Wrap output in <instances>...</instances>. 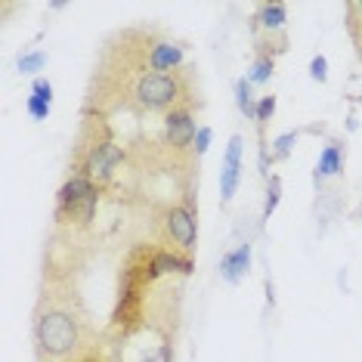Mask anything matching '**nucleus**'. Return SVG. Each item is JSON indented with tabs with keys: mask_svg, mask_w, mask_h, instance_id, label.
Listing matches in <instances>:
<instances>
[{
	"mask_svg": "<svg viewBox=\"0 0 362 362\" xmlns=\"http://www.w3.org/2000/svg\"><path fill=\"white\" fill-rule=\"evenodd\" d=\"M310 78L319 81V84H322V81L328 78V62H325V56H316V59L310 62Z\"/></svg>",
	"mask_w": 362,
	"mask_h": 362,
	"instance_id": "nucleus-20",
	"label": "nucleus"
},
{
	"mask_svg": "<svg viewBox=\"0 0 362 362\" xmlns=\"http://www.w3.org/2000/svg\"><path fill=\"white\" fill-rule=\"evenodd\" d=\"M164 273H192V263L180 260V257H174V254L158 251L152 257V263H149V276L155 279V276H164Z\"/></svg>",
	"mask_w": 362,
	"mask_h": 362,
	"instance_id": "nucleus-10",
	"label": "nucleus"
},
{
	"mask_svg": "<svg viewBox=\"0 0 362 362\" xmlns=\"http://www.w3.org/2000/svg\"><path fill=\"white\" fill-rule=\"evenodd\" d=\"M50 100H44V96H37V93H31L28 96V115L35 121H47V115H50Z\"/></svg>",
	"mask_w": 362,
	"mask_h": 362,
	"instance_id": "nucleus-17",
	"label": "nucleus"
},
{
	"mask_svg": "<svg viewBox=\"0 0 362 362\" xmlns=\"http://www.w3.org/2000/svg\"><path fill=\"white\" fill-rule=\"evenodd\" d=\"M180 62H183V47H177V44H158L149 53V65L155 69V75H161V71H168V69H177Z\"/></svg>",
	"mask_w": 362,
	"mask_h": 362,
	"instance_id": "nucleus-8",
	"label": "nucleus"
},
{
	"mask_svg": "<svg viewBox=\"0 0 362 362\" xmlns=\"http://www.w3.org/2000/svg\"><path fill=\"white\" fill-rule=\"evenodd\" d=\"M177 96H180V84H177V78H170V75H146L136 84L139 105H146V109H152V112H161V109H168V105H174Z\"/></svg>",
	"mask_w": 362,
	"mask_h": 362,
	"instance_id": "nucleus-2",
	"label": "nucleus"
},
{
	"mask_svg": "<svg viewBox=\"0 0 362 362\" xmlns=\"http://www.w3.org/2000/svg\"><path fill=\"white\" fill-rule=\"evenodd\" d=\"M121 158H124L121 146H115V143L96 146V149L87 155V161H84V177L87 180H109L112 170H115V164H118Z\"/></svg>",
	"mask_w": 362,
	"mask_h": 362,
	"instance_id": "nucleus-3",
	"label": "nucleus"
},
{
	"mask_svg": "<svg viewBox=\"0 0 362 362\" xmlns=\"http://www.w3.org/2000/svg\"><path fill=\"white\" fill-rule=\"evenodd\" d=\"M341 149L337 146H325L322 155H319V164H316V183H319V177H332L341 170Z\"/></svg>",
	"mask_w": 362,
	"mask_h": 362,
	"instance_id": "nucleus-11",
	"label": "nucleus"
},
{
	"mask_svg": "<svg viewBox=\"0 0 362 362\" xmlns=\"http://www.w3.org/2000/svg\"><path fill=\"white\" fill-rule=\"evenodd\" d=\"M31 93H37V96H44V100L53 103V84L50 81H44V78H37L35 84H31Z\"/></svg>",
	"mask_w": 362,
	"mask_h": 362,
	"instance_id": "nucleus-23",
	"label": "nucleus"
},
{
	"mask_svg": "<svg viewBox=\"0 0 362 362\" xmlns=\"http://www.w3.org/2000/svg\"><path fill=\"white\" fill-rule=\"evenodd\" d=\"M269 78H273V59H269V56H260V59L254 62L248 81H251V84H267Z\"/></svg>",
	"mask_w": 362,
	"mask_h": 362,
	"instance_id": "nucleus-15",
	"label": "nucleus"
},
{
	"mask_svg": "<svg viewBox=\"0 0 362 362\" xmlns=\"http://www.w3.org/2000/svg\"><path fill=\"white\" fill-rule=\"evenodd\" d=\"M168 229H170V238H174L183 251H195V217L189 208H170Z\"/></svg>",
	"mask_w": 362,
	"mask_h": 362,
	"instance_id": "nucleus-4",
	"label": "nucleus"
},
{
	"mask_svg": "<svg viewBox=\"0 0 362 362\" xmlns=\"http://www.w3.org/2000/svg\"><path fill=\"white\" fill-rule=\"evenodd\" d=\"M276 112V96H260L257 103V121L263 124V121H269V115Z\"/></svg>",
	"mask_w": 362,
	"mask_h": 362,
	"instance_id": "nucleus-21",
	"label": "nucleus"
},
{
	"mask_svg": "<svg viewBox=\"0 0 362 362\" xmlns=\"http://www.w3.org/2000/svg\"><path fill=\"white\" fill-rule=\"evenodd\" d=\"M44 65H47V53L35 50V53H25L19 59V71H22V75H35V71H40Z\"/></svg>",
	"mask_w": 362,
	"mask_h": 362,
	"instance_id": "nucleus-16",
	"label": "nucleus"
},
{
	"mask_svg": "<svg viewBox=\"0 0 362 362\" xmlns=\"http://www.w3.org/2000/svg\"><path fill=\"white\" fill-rule=\"evenodd\" d=\"M294 143H298V134H282V136H279L276 143H273V146H276V149H273V158H285V155L291 152Z\"/></svg>",
	"mask_w": 362,
	"mask_h": 362,
	"instance_id": "nucleus-19",
	"label": "nucleus"
},
{
	"mask_svg": "<svg viewBox=\"0 0 362 362\" xmlns=\"http://www.w3.org/2000/svg\"><path fill=\"white\" fill-rule=\"evenodd\" d=\"M260 22L267 28H282V22H285V6L282 4H267L260 10Z\"/></svg>",
	"mask_w": 362,
	"mask_h": 362,
	"instance_id": "nucleus-14",
	"label": "nucleus"
},
{
	"mask_svg": "<svg viewBox=\"0 0 362 362\" xmlns=\"http://www.w3.org/2000/svg\"><path fill=\"white\" fill-rule=\"evenodd\" d=\"M211 146V127H199V134H195V152L204 155Z\"/></svg>",
	"mask_w": 362,
	"mask_h": 362,
	"instance_id": "nucleus-22",
	"label": "nucleus"
},
{
	"mask_svg": "<svg viewBox=\"0 0 362 362\" xmlns=\"http://www.w3.org/2000/svg\"><path fill=\"white\" fill-rule=\"evenodd\" d=\"M164 130H168L170 146H177V149H186V146L195 139V134H199V130H195L192 115L183 112V109H177V112L168 115V121H164Z\"/></svg>",
	"mask_w": 362,
	"mask_h": 362,
	"instance_id": "nucleus-6",
	"label": "nucleus"
},
{
	"mask_svg": "<svg viewBox=\"0 0 362 362\" xmlns=\"http://www.w3.org/2000/svg\"><path fill=\"white\" fill-rule=\"evenodd\" d=\"M238 164H242V136H233V139H229V146H226L223 170H220V192H223V199H233V195H235Z\"/></svg>",
	"mask_w": 362,
	"mask_h": 362,
	"instance_id": "nucleus-5",
	"label": "nucleus"
},
{
	"mask_svg": "<svg viewBox=\"0 0 362 362\" xmlns=\"http://www.w3.org/2000/svg\"><path fill=\"white\" fill-rule=\"evenodd\" d=\"M279 195H282V180H279V177H273V180H269V195H267V208H263V214H267V217H269V214L276 211V204H279Z\"/></svg>",
	"mask_w": 362,
	"mask_h": 362,
	"instance_id": "nucleus-18",
	"label": "nucleus"
},
{
	"mask_svg": "<svg viewBox=\"0 0 362 362\" xmlns=\"http://www.w3.org/2000/svg\"><path fill=\"white\" fill-rule=\"evenodd\" d=\"M62 214H65V217H71V220H78V223H87V220H93V214H96V189L90 195H84L81 202H75L71 208H65Z\"/></svg>",
	"mask_w": 362,
	"mask_h": 362,
	"instance_id": "nucleus-12",
	"label": "nucleus"
},
{
	"mask_svg": "<svg viewBox=\"0 0 362 362\" xmlns=\"http://www.w3.org/2000/svg\"><path fill=\"white\" fill-rule=\"evenodd\" d=\"M35 337H37L40 353H47L50 359H62V356H69V353H75V347H78V325L69 313L50 310L37 319Z\"/></svg>",
	"mask_w": 362,
	"mask_h": 362,
	"instance_id": "nucleus-1",
	"label": "nucleus"
},
{
	"mask_svg": "<svg viewBox=\"0 0 362 362\" xmlns=\"http://www.w3.org/2000/svg\"><path fill=\"white\" fill-rule=\"evenodd\" d=\"M235 105L248 115V118L257 121V103H254V96H251V81L248 78L235 81Z\"/></svg>",
	"mask_w": 362,
	"mask_h": 362,
	"instance_id": "nucleus-13",
	"label": "nucleus"
},
{
	"mask_svg": "<svg viewBox=\"0 0 362 362\" xmlns=\"http://www.w3.org/2000/svg\"><path fill=\"white\" fill-rule=\"evenodd\" d=\"M248 263H251V245H242V248H235L233 254H226V257L220 260V276H223L229 285L242 282L245 273H248Z\"/></svg>",
	"mask_w": 362,
	"mask_h": 362,
	"instance_id": "nucleus-7",
	"label": "nucleus"
},
{
	"mask_svg": "<svg viewBox=\"0 0 362 362\" xmlns=\"http://www.w3.org/2000/svg\"><path fill=\"white\" fill-rule=\"evenodd\" d=\"M93 192V183L84 177V174H78V177H71L69 183H65L62 189H59V211H65V208H71L75 202H81L84 195H90Z\"/></svg>",
	"mask_w": 362,
	"mask_h": 362,
	"instance_id": "nucleus-9",
	"label": "nucleus"
}]
</instances>
